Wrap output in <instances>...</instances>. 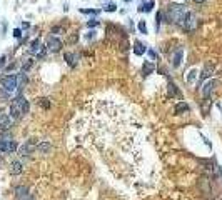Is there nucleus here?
<instances>
[{"label": "nucleus", "instance_id": "ddd939ff", "mask_svg": "<svg viewBox=\"0 0 222 200\" xmlns=\"http://www.w3.org/2000/svg\"><path fill=\"white\" fill-rule=\"evenodd\" d=\"M182 59H184V48L182 47H177V50L172 54V67L179 68L180 63H182Z\"/></svg>", "mask_w": 222, "mask_h": 200}, {"label": "nucleus", "instance_id": "7ed1b4c3", "mask_svg": "<svg viewBox=\"0 0 222 200\" xmlns=\"http://www.w3.org/2000/svg\"><path fill=\"white\" fill-rule=\"evenodd\" d=\"M28 108H30L28 100L22 95H17L14 100H12L10 107H9V113H10V117L14 118V120H19V118H22L25 113H28Z\"/></svg>", "mask_w": 222, "mask_h": 200}, {"label": "nucleus", "instance_id": "a19ab883", "mask_svg": "<svg viewBox=\"0 0 222 200\" xmlns=\"http://www.w3.org/2000/svg\"><path fill=\"white\" fill-rule=\"evenodd\" d=\"M130 2H132V0H124V3H130Z\"/></svg>", "mask_w": 222, "mask_h": 200}, {"label": "nucleus", "instance_id": "1a4fd4ad", "mask_svg": "<svg viewBox=\"0 0 222 200\" xmlns=\"http://www.w3.org/2000/svg\"><path fill=\"white\" fill-rule=\"evenodd\" d=\"M45 47H47L48 52H52V54H57V52L62 50L64 43H62V40H60L59 37H48V39H47V43H45Z\"/></svg>", "mask_w": 222, "mask_h": 200}, {"label": "nucleus", "instance_id": "20e7f679", "mask_svg": "<svg viewBox=\"0 0 222 200\" xmlns=\"http://www.w3.org/2000/svg\"><path fill=\"white\" fill-rule=\"evenodd\" d=\"M0 88L10 95L15 90H19V73H9V75L0 77Z\"/></svg>", "mask_w": 222, "mask_h": 200}, {"label": "nucleus", "instance_id": "ea45409f", "mask_svg": "<svg viewBox=\"0 0 222 200\" xmlns=\"http://www.w3.org/2000/svg\"><path fill=\"white\" fill-rule=\"evenodd\" d=\"M194 2H195V3H204L205 0H194Z\"/></svg>", "mask_w": 222, "mask_h": 200}, {"label": "nucleus", "instance_id": "2f4dec72", "mask_svg": "<svg viewBox=\"0 0 222 200\" xmlns=\"http://www.w3.org/2000/svg\"><path fill=\"white\" fill-rule=\"evenodd\" d=\"M147 54H149V57H150L152 60H155V59H157V54H155V50H154V48H147Z\"/></svg>", "mask_w": 222, "mask_h": 200}, {"label": "nucleus", "instance_id": "f257e3e1", "mask_svg": "<svg viewBox=\"0 0 222 200\" xmlns=\"http://www.w3.org/2000/svg\"><path fill=\"white\" fill-rule=\"evenodd\" d=\"M89 107L87 117L94 147L104 157L105 153L114 155L119 157V162L129 158L135 167L137 162L134 157L140 158V149L137 138L139 124H135L132 112L124 104L114 100H97Z\"/></svg>", "mask_w": 222, "mask_h": 200}, {"label": "nucleus", "instance_id": "f3484780", "mask_svg": "<svg viewBox=\"0 0 222 200\" xmlns=\"http://www.w3.org/2000/svg\"><path fill=\"white\" fill-rule=\"evenodd\" d=\"M14 195H15L19 200H22V198H25L27 195H30V194H28V189H27L25 185H17V187L14 189Z\"/></svg>", "mask_w": 222, "mask_h": 200}, {"label": "nucleus", "instance_id": "6e6552de", "mask_svg": "<svg viewBox=\"0 0 222 200\" xmlns=\"http://www.w3.org/2000/svg\"><path fill=\"white\" fill-rule=\"evenodd\" d=\"M14 122H15V120L10 117V113H7V112H2V113H0V133H7V130L12 129Z\"/></svg>", "mask_w": 222, "mask_h": 200}, {"label": "nucleus", "instance_id": "58836bf2", "mask_svg": "<svg viewBox=\"0 0 222 200\" xmlns=\"http://www.w3.org/2000/svg\"><path fill=\"white\" fill-rule=\"evenodd\" d=\"M22 200H34V197H32V195H27V197L22 198Z\"/></svg>", "mask_w": 222, "mask_h": 200}, {"label": "nucleus", "instance_id": "7c9ffc66", "mask_svg": "<svg viewBox=\"0 0 222 200\" xmlns=\"http://www.w3.org/2000/svg\"><path fill=\"white\" fill-rule=\"evenodd\" d=\"M95 37H97V32H95V30H90L89 34L85 35V39H87V40H94Z\"/></svg>", "mask_w": 222, "mask_h": 200}, {"label": "nucleus", "instance_id": "4be33fe9", "mask_svg": "<svg viewBox=\"0 0 222 200\" xmlns=\"http://www.w3.org/2000/svg\"><path fill=\"white\" fill-rule=\"evenodd\" d=\"M197 75H199V73H197V68H191V70L187 72V75H186V82H187L189 85H192V84L195 82Z\"/></svg>", "mask_w": 222, "mask_h": 200}, {"label": "nucleus", "instance_id": "a211bd4d", "mask_svg": "<svg viewBox=\"0 0 222 200\" xmlns=\"http://www.w3.org/2000/svg\"><path fill=\"white\" fill-rule=\"evenodd\" d=\"M9 170H10L12 175H20V173L23 172V164H22L20 160H14V162L10 164V169H9Z\"/></svg>", "mask_w": 222, "mask_h": 200}, {"label": "nucleus", "instance_id": "4468645a", "mask_svg": "<svg viewBox=\"0 0 222 200\" xmlns=\"http://www.w3.org/2000/svg\"><path fill=\"white\" fill-rule=\"evenodd\" d=\"M154 7H155V2H154V0H147V2H145V0H142V2L139 3V7H137V12H140V14H142V12L149 14V12L154 10Z\"/></svg>", "mask_w": 222, "mask_h": 200}, {"label": "nucleus", "instance_id": "f03ea898", "mask_svg": "<svg viewBox=\"0 0 222 200\" xmlns=\"http://www.w3.org/2000/svg\"><path fill=\"white\" fill-rule=\"evenodd\" d=\"M189 7L184 5V3H169L165 10V17L169 20V23H175V25H180L184 22V18L189 15Z\"/></svg>", "mask_w": 222, "mask_h": 200}, {"label": "nucleus", "instance_id": "2eb2a0df", "mask_svg": "<svg viewBox=\"0 0 222 200\" xmlns=\"http://www.w3.org/2000/svg\"><path fill=\"white\" fill-rule=\"evenodd\" d=\"M42 43H40V39H34L30 42V45H28V52H30L32 55H39L40 50H42Z\"/></svg>", "mask_w": 222, "mask_h": 200}, {"label": "nucleus", "instance_id": "f8f14e48", "mask_svg": "<svg viewBox=\"0 0 222 200\" xmlns=\"http://www.w3.org/2000/svg\"><path fill=\"white\" fill-rule=\"evenodd\" d=\"M214 73V65L212 63H207L205 67L202 68V72H200V75H199V80H197V85H202L204 84V80L205 79H209Z\"/></svg>", "mask_w": 222, "mask_h": 200}, {"label": "nucleus", "instance_id": "0eeeda50", "mask_svg": "<svg viewBox=\"0 0 222 200\" xmlns=\"http://www.w3.org/2000/svg\"><path fill=\"white\" fill-rule=\"evenodd\" d=\"M34 150H37V144L34 142V138H30V140H27L25 144L19 147V155L20 157H30L34 153Z\"/></svg>", "mask_w": 222, "mask_h": 200}, {"label": "nucleus", "instance_id": "6ab92c4d", "mask_svg": "<svg viewBox=\"0 0 222 200\" xmlns=\"http://www.w3.org/2000/svg\"><path fill=\"white\" fill-rule=\"evenodd\" d=\"M189 110H191V107H189V104H187V102H184V100L177 102V104H175V107H174V112L177 113V115H182V113L189 112Z\"/></svg>", "mask_w": 222, "mask_h": 200}, {"label": "nucleus", "instance_id": "c756f323", "mask_svg": "<svg viewBox=\"0 0 222 200\" xmlns=\"http://www.w3.org/2000/svg\"><path fill=\"white\" fill-rule=\"evenodd\" d=\"M98 23H100V22H98V18H97V17H94V18H90L89 22H87V27H89V28H95V27L98 25Z\"/></svg>", "mask_w": 222, "mask_h": 200}, {"label": "nucleus", "instance_id": "bb28decb", "mask_svg": "<svg viewBox=\"0 0 222 200\" xmlns=\"http://www.w3.org/2000/svg\"><path fill=\"white\" fill-rule=\"evenodd\" d=\"M32 65H34V60H32V59H25V60L22 62V67H20V68H22V72L27 73L28 68H32Z\"/></svg>", "mask_w": 222, "mask_h": 200}, {"label": "nucleus", "instance_id": "412c9836", "mask_svg": "<svg viewBox=\"0 0 222 200\" xmlns=\"http://www.w3.org/2000/svg\"><path fill=\"white\" fill-rule=\"evenodd\" d=\"M37 152L39 153H50L52 152V144H48V142H40V144H37Z\"/></svg>", "mask_w": 222, "mask_h": 200}, {"label": "nucleus", "instance_id": "393cba45", "mask_svg": "<svg viewBox=\"0 0 222 200\" xmlns=\"http://www.w3.org/2000/svg\"><path fill=\"white\" fill-rule=\"evenodd\" d=\"M162 20H164V14L159 10L157 14H155V32H157V34L160 30V25H162Z\"/></svg>", "mask_w": 222, "mask_h": 200}, {"label": "nucleus", "instance_id": "72a5a7b5", "mask_svg": "<svg viewBox=\"0 0 222 200\" xmlns=\"http://www.w3.org/2000/svg\"><path fill=\"white\" fill-rule=\"evenodd\" d=\"M5 62H7V55H2V57H0V70L3 68V65H5Z\"/></svg>", "mask_w": 222, "mask_h": 200}, {"label": "nucleus", "instance_id": "423d86ee", "mask_svg": "<svg viewBox=\"0 0 222 200\" xmlns=\"http://www.w3.org/2000/svg\"><path fill=\"white\" fill-rule=\"evenodd\" d=\"M180 28H184L186 32H194L195 28H197V17H195V14L194 12H189V15L186 18H184V22L179 25Z\"/></svg>", "mask_w": 222, "mask_h": 200}, {"label": "nucleus", "instance_id": "cd10ccee", "mask_svg": "<svg viewBox=\"0 0 222 200\" xmlns=\"http://www.w3.org/2000/svg\"><path fill=\"white\" fill-rule=\"evenodd\" d=\"M80 14H85V15H94V17H97V15L100 14V10H98V9H80Z\"/></svg>", "mask_w": 222, "mask_h": 200}, {"label": "nucleus", "instance_id": "aec40b11", "mask_svg": "<svg viewBox=\"0 0 222 200\" xmlns=\"http://www.w3.org/2000/svg\"><path fill=\"white\" fill-rule=\"evenodd\" d=\"M155 70V65L150 62V60H145V62L142 63V75L144 77H149L150 73H154Z\"/></svg>", "mask_w": 222, "mask_h": 200}, {"label": "nucleus", "instance_id": "5701e85b", "mask_svg": "<svg viewBox=\"0 0 222 200\" xmlns=\"http://www.w3.org/2000/svg\"><path fill=\"white\" fill-rule=\"evenodd\" d=\"M167 87H169V93H170L172 97H177V99L182 97V95H180V90L177 88V85H175L174 82H170V80H169V85H167Z\"/></svg>", "mask_w": 222, "mask_h": 200}, {"label": "nucleus", "instance_id": "4c0bfd02", "mask_svg": "<svg viewBox=\"0 0 222 200\" xmlns=\"http://www.w3.org/2000/svg\"><path fill=\"white\" fill-rule=\"evenodd\" d=\"M28 27H30V23H28V22H22V28H23V30L28 28Z\"/></svg>", "mask_w": 222, "mask_h": 200}, {"label": "nucleus", "instance_id": "c85d7f7f", "mask_svg": "<svg viewBox=\"0 0 222 200\" xmlns=\"http://www.w3.org/2000/svg\"><path fill=\"white\" fill-rule=\"evenodd\" d=\"M137 28H139V32L140 34L145 35L147 32H149V28H147V23H145V20H139V23H137Z\"/></svg>", "mask_w": 222, "mask_h": 200}, {"label": "nucleus", "instance_id": "39448f33", "mask_svg": "<svg viewBox=\"0 0 222 200\" xmlns=\"http://www.w3.org/2000/svg\"><path fill=\"white\" fill-rule=\"evenodd\" d=\"M17 149H19L17 142H15L10 135H7V133H2V135H0V152L2 153H14Z\"/></svg>", "mask_w": 222, "mask_h": 200}, {"label": "nucleus", "instance_id": "9d476101", "mask_svg": "<svg viewBox=\"0 0 222 200\" xmlns=\"http://www.w3.org/2000/svg\"><path fill=\"white\" fill-rule=\"evenodd\" d=\"M64 60L69 63V67H70V68H75L77 65H79L80 55L77 54V52H65V54H64Z\"/></svg>", "mask_w": 222, "mask_h": 200}, {"label": "nucleus", "instance_id": "e433bc0d", "mask_svg": "<svg viewBox=\"0 0 222 200\" xmlns=\"http://www.w3.org/2000/svg\"><path fill=\"white\" fill-rule=\"evenodd\" d=\"M60 30H62V27H53L52 28V34H57V32H60Z\"/></svg>", "mask_w": 222, "mask_h": 200}, {"label": "nucleus", "instance_id": "f704fd0d", "mask_svg": "<svg viewBox=\"0 0 222 200\" xmlns=\"http://www.w3.org/2000/svg\"><path fill=\"white\" fill-rule=\"evenodd\" d=\"M14 68H15V63H10V65H9V67H7V68H5V73H9V72H12V70H14Z\"/></svg>", "mask_w": 222, "mask_h": 200}, {"label": "nucleus", "instance_id": "b1692460", "mask_svg": "<svg viewBox=\"0 0 222 200\" xmlns=\"http://www.w3.org/2000/svg\"><path fill=\"white\" fill-rule=\"evenodd\" d=\"M35 104H37V105H40V107L45 108V110L50 108V100L45 99V97H40V99H37V100H35Z\"/></svg>", "mask_w": 222, "mask_h": 200}, {"label": "nucleus", "instance_id": "9b49d317", "mask_svg": "<svg viewBox=\"0 0 222 200\" xmlns=\"http://www.w3.org/2000/svg\"><path fill=\"white\" fill-rule=\"evenodd\" d=\"M217 87V80H209V82L202 84V97L204 99H209L212 95V92L216 90Z\"/></svg>", "mask_w": 222, "mask_h": 200}, {"label": "nucleus", "instance_id": "c9c22d12", "mask_svg": "<svg viewBox=\"0 0 222 200\" xmlns=\"http://www.w3.org/2000/svg\"><path fill=\"white\" fill-rule=\"evenodd\" d=\"M5 32H7V22L3 20V22H2V35L5 34Z\"/></svg>", "mask_w": 222, "mask_h": 200}, {"label": "nucleus", "instance_id": "a878e982", "mask_svg": "<svg viewBox=\"0 0 222 200\" xmlns=\"http://www.w3.org/2000/svg\"><path fill=\"white\" fill-rule=\"evenodd\" d=\"M102 10H104V12H110V14H112V12H115V10H117L115 2H105L104 7H102Z\"/></svg>", "mask_w": 222, "mask_h": 200}, {"label": "nucleus", "instance_id": "dca6fc26", "mask_svg": "<svg viewBox=\"0 0 222 200\" xmlns=\"http://www.w3.org/2000/svg\"><path fill=\"white\" fill-rule=\"evenodd\" d=\"M132 52H134V55L140 57V55H144V54L147 52V47L144 45L140 40H135V42H134V47H132Z\"/></svg>", "mask_w": 222, "mask_h": 200}, {"label": "nucleus", "instance_id": "473e14b6", "mask_svg": "<svg viewBox=\"0 0 222 200\" xmlns=\"http://www.w3.org/2000/svg\"><path fill=\"white\" fill-rule=\"evenodd\" d=\"M12 34H14L15 39H20V37H22V28H14V32H12Z\"/></svg>", "mask_w": 222, "mask_h": 200}]
</instances>
